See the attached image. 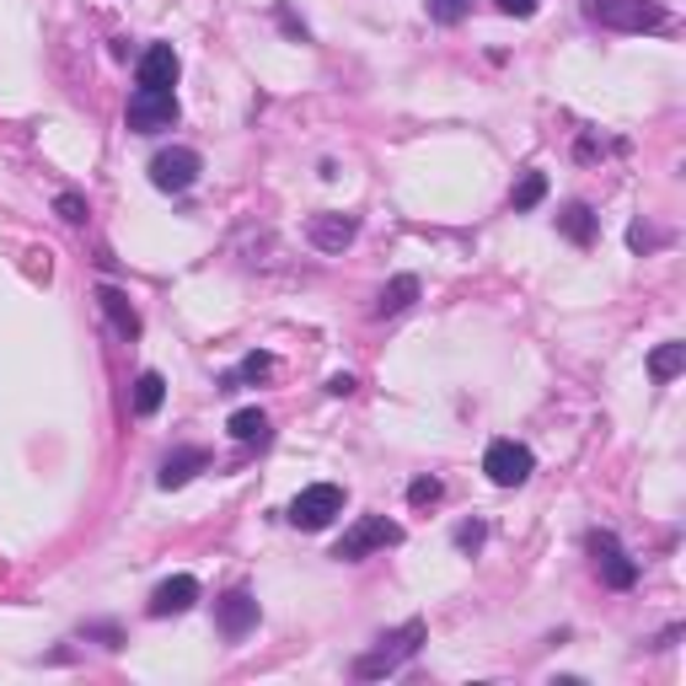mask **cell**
Instances as JSON below:
<instances>
[{"label":"cell","instance_id":"4","mask_svg":"<svg viewBox=\"0 0 686 686\" xmlns=\"http://www.w3.org/2000/svg\"><path fill=\"white\" fill-rule=\"evenodd\" d=\"M585 11H590L596 22H606V28H617V32L665 28V6H659V0H590Z\"/></svg>","mask_w":686,"mask_h":686},{"label":"cell","instance_id":"14","mask_svg":"<svg viewBox=\"0 0 686 686\" xmlns=\"http://www.w3.org/2000/svg\"><path fill=\"white\" fill-rule=\"evenodd\" d=\"M97 300H102V311H108V322L123 332V338H140V311L129 306V296L123 290H113V285H102L97 290Z\"/></svg>","mask_w":686,"mask_h":686},{"label":"cell","instance_id":"21","mask_svg":"<svg viewBox=\"0 0 686 686\" xmlns=\"http://www.w3.org/2000/svg\"><path fill=\"white\" fill-rule=\"evenodd\" d=\"M269 370H274V355H247V359L237 365V370H231V376L220 381V391H237L241 381H264Z\"/></svg>","mask_w":686,"mask_h":686},{"label":"cell","instance_id":"18","mask_svg":"<svg viewBox=\"0 0 686 686\" xmlns=\"http://www.w3.org/2000/svg\"><path fill=\"white\" fill-rule=\"evenodd\" d=\"M682 370H686V344H659L655 355H649V376H655L659 387H665V381H676Z\"/></svg>","mask_w":686,"mask_h":686},{"label":"cell","instance_id":"28","mask_svg":"<svg viewBox=\"0 0 686 686\" xmlns=\"http://www.w3.org/2000/svg\"><path fill=\"white\" fill-rule=\"evenodd\" d=\"M279 22H285V32H290V38H300V43H306V28L290 17V6H279Z\"/></svg>","mask_w":686,"mask_h":686},{"label":"cell","instance_id":"2","mask_svg":"<svg viewBox=\"0 0 686 686\" xmlns=\"http://www.w3.org/2000/svg\"><path fill=\"white\" fill-rule=\"evenodd\" d=\"M397 541H402V526H397V520H387V515H359L355 526L344 531V541L332 547V558H338V564H359L365 553L397 547Z\"/></svg>","mask_w":686,"mask_h":686},{"label":"cell","instance_id":"5","mask_svg":"<svg viewBox=\"0 0 686 686\" xmlns=\"http://www.w3.org/2000/svg\"><path fill=\"white\" fill-rule=\"evenodd\" d=\"M585 553L596 558L600 585H612V590H633V585H638V564L627 558V547L612 537V531H590V537H585Z\"/></svg>","mask_w":686,"mask_h":686},{"label":"cell","instance_id":"16","mask_svg":"<svg viewBox=\"0 0 686 686\" xmlns=\"http://www.w3.org/2000/svg\"><path fill=\"white\" fill-rule=\"evenodd\" d=\"M414 300H418V279L414 274H397L387 290H381V300H376V317H397V311H408Z\"/></svg>","mask_w":686,"mask_h":686},{"label":"cell","instance_id":"27","mask_svg":"<svg viewBox=\"0 0 686 686\" xmlns=\"http://www.w3.org/2000/svg\"><path fill=\"white\" fill-rule=\"evenodd\" d=\"M627 241H633V252H644V247H655V231H649V226H633V231H627Z\"/></svg>","mask_w":686,"mask_h":686},{"label":"cell","instance_id":"9","mask_svg":"<svg viewBox=\"0 0 686 686\" xmlns=\"http://www.w3.org/2000/svg\"><path fill=\"white\" fill-rule=\"evenodd\" d=\"M178 81V49L172 43H150L140 64H135V87L140 91H172Z\"/></svg>","mask_w":686,"mask_h":686},{"label":"cell","instance_id":"10","mask_svg":"<svg viewBox=\"0 0 686 686\" xmlns=\"http://www.w3.org/2000/svg\"><path fill=\"white\" fill-rule=\"evenodd\" d=\"M199 600V579L193 574H172V579H161L156 590H150V617H182L188 606Z\"/></svg>","mask_w":686,"mask_h":686},{"label":"cell","instance_id":"6","mask_svg":"<svg viewBox=\"0 0 686 686\" xmlns=\"http://www.w3.org/2000/svg\"><path fill=\"white\" fill-rule=\"evenodd\" d=\"M199 172H205V161H199V150H188V146L161 150V156L150 161V182H156L161 193H188V188L199 182Z\"/></svg>","mask_w":686,"mask_h":686},{"label":"cell","instance_id":"15","mask_svg":"<svg viewBox=\"0 0 686 686\" xmlns=\"http://www.w3.org/2000/svg\"><path fill=\"white\" fill-rule=\"evenodd\" d=\"M226 429H231V440H241V446H264L269 440V414L264 408H237V414L226 418Z\"/></svg>","mask_w":686,"mask_h":686},{"label":"cell","instance_id":"13","mask_svg":"<svg viewBox=\"0 0 686 686\" xmlns=\"http://www.w3.org/2000/svg\"><path fill=\"white\" fill-rule=\"evenodd\" d=\"M209 467V450H199V446H182V450H172L167 461H161V473H156V483L172 494V488H182V483L193 478V473H205Z\"/></svg>","mask_w":686,"mask_h":686},{"label":"cell","instance_id":"8","mask_svg":"<svg viewBox=\"0 0 686 686\" xmlns=\"http://www.w3.org/2000/svg\"><path fill=\"white\" fill-rule=\"evenodd\" d=\"M178 123V97L172 91H140L129 97V129L135 135H161V129H172Z\"/></svg>","mask_w":686,"mask_h":686},{"label":"cell","instance_id":"22","mask_svg":"<svg viewBox=\"0 0 686 686\" xmlns=\"http://www.w3.org/2000/svg\"><path fill=\"white\" fill-rule=\"evenodd\" d=\"M424 6H429V22H440V28H456L473 11V0H424Z\"/></svg>","mask_w":686,"mask_h":686},{"label":"cell","instance_id":"7","mask_svg":"<svg viewBox=\"0 0 686 686\" xmlns=\"http://www.w3.org/2000/svg\"><path fill=\"white\" fill-rule=\"evenodd\" d=\"M531 450L520 446V440H494V446L483 450V473L488 483H499V488H520V483L531 478Z\"/></svg>","mask_w":686,"mask_h":686},{"label":"cell","instance_id":"17","mask_svg":"<svg viewBox=\"0 0 686 686\" xmlns=\"http://www.w3.org/2000/svg\"><path fill=\"white\" fill-rule=\"evenodd\" d=\"M558 231H564L574 247H590V241H596V215H590V205H568L564 215H558Z\"/></svg>","mask_w":686,"mask_h":686},{"label":"cell","instance_id":"11","mask_svg":"<svg viewBox=\"0 0 686 686\" xmlns=\"http://www.w3.org/2000/svg\"><path fill=\"white\" fill-rule=\"evenodd\" d=\"M215 623H220V633L237 644V638H247L252 627H258V600L247 596V590H231V596L215 600Z\"/></svg>","mask_w":686,"mask_h":686},{"label":"cell","instance_id":"23","mask_svg":"<svg viewBox=\"0 0 686 686\" xmlns=\"http://www.w3.org/2000/svg\"><path fill=\"white\" fill-rule=\"evenodd\" d=\"M440 499V478H414L408 483V505H435Z\"/></svg>","mask_w":686,"mask_h":686},{"label":"cell","instance_id":"1","mask_svg":"<svg viewBox=\"0 0 686 686\" xmlns=\"http://www.w3.org/2000/svg\"><path fill=\"white\" fill-rule=\"evenodd\" d=\"M418 644H424V623L414 617V623H402V627H391V633H381V638H376V649L355 659V676H359V682L391 676L397 665H408V659L418 655Z\"/></svg>","mask_w":686,"mask_h":686},{"label":"cell","instance_id":"12","mask_svg":"<svg viewBox=\"0 0 686 686\" xmlns=\"http://www.w3.org/2000/svg\"><path fill=\"white\" fill-rule=\"evenodd\" d=\"M355 231H359L355 215H311V220H306V237H311L317 252H344V247L355 241Z\"/></svg>","mask_w":686,"mask_h":686},{"label":"cell","instance_id":"26","mask_svg":"<svg viewBox=\"0 0 686 686\" xmlns=\"http://www.w3.org/2000/svg\"><path fill=\"white\" fill-rule=\"evenodd\" d=\"M494 6H499L505 17H531V11H537V0H494Z\"/></svg>","mask_w":686,"mask_h":686},{"label":"cell","instance_id":"3","mask_svg":"<svg viewBox=\"0 0 686 686\" xmlns=\"http://www.w3.org/2000/svg\"><path fill=\"white\" fill-rule=\"evenodd\" d=\"M332 515H344V488L338 483H311L290 499V526L296 531H322V526H332Z\"/></svg>","mask_w":686,"mask_h":686},{"label":"cell","instance_id":"25","mask_svg":"<svg viewBox=\"0 0 686 686\" xmlns=\"http://www.w3.org/2000/svg\"><path fill=\"white\" fill-rule=\"evenodd\" d=\"M54 209H60V220H70V226H81V220H87V199H76V193H60V199H54Z\"/></svg>","mask_w":686,"mask_h":686},{"label":"cell","instance_id":"20","mask_svg":"<svg viewBox=\"0 0 686 686\" xmlns=\"http://www.w3.org/2000/svg\"><path fill=\"white\" fill-rule=\"evenodd\" d=\"M541 199H547V172H526V178L509 188V205H515V215H526V209H537Z\"/></svg>","mask_w":686,"mask_h":686},{"label":"cell","instance_id":"29","mask_svg":"<svg viewBox=\"0 0 686 686\" xmlns=\"http://www.w3.org/2000/svg\"><path fill=\"white\" fill-rule=\"evenodd\" d=\"M328 391H332V397H349V391H355V376H332Z\"/></svg>","mask_w":686,"mask_h":686},{"label":"cell","instance_id":"19","mask_svg":"<svg viewBox=\"0 0 686 686\" xmlns=\"http://www.w3.org/2000/svg\"><path fill=\"white\" fill-rule=\"evenodd\" d=\"M161 402H167V381H161V370H146V376L135 381V414L150 418Z\"/></svg>","mask_w":686,"mask_h":686},{"label":"cell","instance_id":"24","mask_svg":"<svg viewBox=\"0 0 686 686\" xmlns=\"http://www.w3.org/2000/svg\"><path fill=\"white\" fill-rule=\"evenodd\" d=\"M483 537H488V531H483V520H467V526H456V547H461V553H478Z\"/></svg>","mask_w":686,"mask_h":686}]
</instances>
